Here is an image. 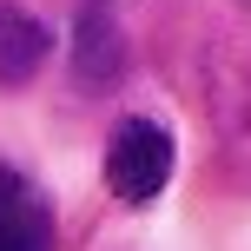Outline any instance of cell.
Masks as SVG:
<instances>
[{"instance_id":"1","label":"cell","mask_w":251,"mask_h":251,"mask_svg":"<svg viewBox=\"0 0 251 251\" xmlns=\"http://www.w3.org/2000/svg\"><path fill=\"white\" fill-rule=\"evenodd\" d=\"M172 178V132L159 119H119L106 146V185L119 205H152Z\"/></svg>"},{"instance_id":"3","label":"cell","mask_w":251,"mask_h":251,"mask_svg":"<svg viewBox=\"0 0 251 251\" xmlns=\"http://www.w3.org/2000/svg\"><path fill=\"white\" fill-rule=\"evenodd\" d=\"M119 66H126L119 26L106 20L100 7L79 13V33H73V73H79V86H106V79H119Z\"/></svg>"},{"instance_id":"4","label":"cell","mask_w":251,"mask_h":251,"mask_svg":"<svg viewBox=\"0 0 251 251\" xmlns=\"http://www.w3.org/2000/svg\"><path fill=\"white\" fill-rule=\"evenodd\" d=\"M0 251H53V218L33 199V185L13 205H0Z\"/></svg>"},{"instance_id":"2","label":"cell","mask_w":251,"mask_h":251,"mask_svg":"<svg viewBox=\"0 0 251 251\" xmlns=\"http://www.w3.org/2000/svg\"><path fill=\"white\" fill-rule=\"evenodd\" d=\"M47 53H53L47 26H40L26 7L0 0V86H26V79L47 66Z\"/></svg>"}]
</instances>
